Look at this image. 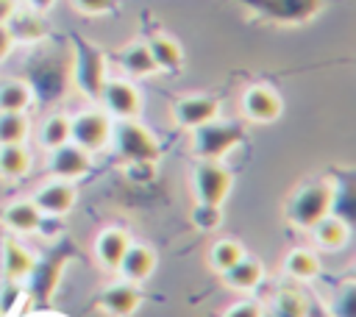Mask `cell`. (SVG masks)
<instances>
[{"label":"cell","instance_id":"obj_1","mask_svg":"<svg viewBox=\"0 0 356 317\" xmlns=\"http://www.w3.org/2000/svg\"><path fill=\"white\" fill-rule=\"evenodd\" d=\"M70 75H72V83L75 89L89 97V100H97L100 97V89L108 78V58L106 53L83 39V36H72V64H70Z\"/></svg>","mask_w":356,"mask_h":317},{"label":"cell","instance_id":"obj_2","mask_svg":"<svg viewBox=\"0 0 356 317\" xmlns=\"http://www.w3.org/2000/svg\"><path fill=\"white\" fill-rule=\"evenodd\" d=\"M284 214L295 228H306L309 231L317 220L331 214V181L317 178V181L300 184L289 195V200L284 206Z\"/></svg>","mask_w":356,"mask_h":317},{"label":"cell","instance_id":"obj_3","mask_svg":"<svg viewBox=\"0 0 356 317\" xmlns=\"http://www.w3.org/2000/svg\"><path fill=\"white\" fill-rule=\"evenodd\" d=\"M242 8H248L256 19L270 22V25H281V28H298L312 22L325 0H236Z\"/></svg>","mask_w":356,"mask_h":317},{"label":"cell","instance_id":"obj_4","mask_svg":"<svg viewBox=\"0 0 356 317\" xmlns=\"http://www.w3.org/2000/svg\"><path fill=\"white\" fill-rule=\"evenodd\" d=\"M245 142V128L239 122L231 120H209L203 125H197L192 131V150L197 158H209V161H220L225 158L234 147H239Z\"/></svg>","mask_w":356,"mask_h":317},{"label":"cell","instance_id":"obj_5","mask_svg":"<svg viewBox=\"0 0 356 317\" xmlns=\"http://www.w3.org/2000/svg\"><path fill=\"white\" fill-rule=\"evenodd\" d=\"M28 70L31 72H28L25 83L31 86L33 95H39L42 100H56V97L64 95V89H67V72H70V64H67L64 56L44 50V53H39V56L31 58Z\"/></svg>","mask_w":356,"mask_h":317},{"label":"cell","instance_id":"obj_6","mask_svg":"<svg viewBox=\"0 0 356 317\" xmlns=\"http://www.w3.org/2000/svg\"><path fill=\"white\" fill-rule=\"evenodd\" d=\"M111 142H114L117 153L128 164H136V161L156 164L159 161V142H156V136L145 125H139L136 120H117L111 125Z\"/></svg>","mask_w":356,"mask_h":317},{"label":"cell","instance_id":"obj_7","mask_svg":"<svg viewBox=\"0 0 356 317\" xmlns=\"http://www.w3.org/2000/svg\"><path fill=\"white\" fill-rule=\"evenodd\" d=\"M111 117L103 108H86L70 117V142L86 153H97L111 142Z\"/></svg>","mask_w":356,"mask_h":317},{"label":"cell","instance_id":"obj_8","mask_svg":"<svg viewBox=\"0 0 356 317\" xmlns=\"http://www.w3.org/2000/svg\"><path fill=\"white\" fill-rule=\"evenodd\" d=\"M234 186V175L222 161H209L200 158L197 167L192 170V189L197 203H217L222 206V200L228 197Z\"/></svg>","mask_w":356,"mask_h":317},{"label":"cell","instance_id":"obj_9","mask_svg":"<svg viewBox=\"0 0 356 317\" xmlns=\"http://www.w3.org/2000/svg\"><path fill=\"white\" fill-rule=\"evenodd\" d=\"M97 100L111 120H136L142 108L139 89L125 78H106Z\"/></svg>","mask_w":356,"mask_h":317},{"label":"cell","instance_id":"obj_10","mask_svg":"<svg viewBox=\"0 0 356 317\" xmlns=\"http://www.w3.org/2000/svg\"><path fill=\"white\" fill-rule=\"evenodd\" d=\"M239 108H242L245 120L259 122V125H267V122H275V120L281 117L284 103H281V95H278L273 86H267V83H253V86H248V89L242 92Z\"/></svg>","mask_w":356,"mask_h":317},{"label":"cell","instance_id":"obj_11","mask_svg":"<svg viewBox=\"0 0 356 317\" xmlns=\"http://www.w3.org/2000/svg\"><path fill=\"white\" fill-rule=\"evenodd\" d=\"M170 114H172V122L178 128L195 131L197 125L220 117V100L211 95H186V97H178L172 103Z\"/></svg>","mask_w":356,"mask_h":317},{"label":"cell","instance_id":"obj_12","mask_svg":"<svg viewBox=\"0 0 356 317\" xmlns=\"http://www.w3.org/2000/svg\"><path fill=\"white\" fill-rule=\"evenodd\" d=\"M89 167H92V153H86L75 142H64V145L53 147L50 150V158H47L50 175L53 178H61V181H75V178L86 175Z\"/></svg>","mask_w":356,"mask_h":317},{"label":"cell","instance_id":"obj_13","mask_svg":"<svg viewBox=\"0 0 356 317\" xmlns=\"http://www.w3.org/2000/svg\"><path fill=\"white\" fill-rule=\"evenodd\" d=\"M142 295H139V286L134 281H117L111 286H106L100 295H97V309L108 317H128L136 311Z\"/></svg>","mask_w":356,"mask_h":317},{"label":"cell","instance_id":"obj_14","mask_svg":"<svg viewBox=\"0 0 356 317\" xmlns=\"http://www.w3.org/2000/svg\"><path fill=\"white\" fill-rule=\"evenodd\" d=\"M14 44H42L47 39V22H44V14L33 11V8H14V14L8 17L6 22Z\"/></svg>","mask_w":356,"mask_h":317},{"label":"cell","instance_id":"obj_15","mask_svg":"<svg viewBox=\"0 0 356 317\" xmlns=\"http://www.w3.org/2000/svg\"><path fill=\"white\" fill-rule=\"evenodd\" d=\"M31 200L36 203V209H39L42 214L61 217V214H67V211L75 206V186H72L70 181L56 178V181H50V184H44V186H39V189L33 192V197H31Z\"/></svg>","mask_w":356,"mask_h":317},{"label":"cell","instance_id":"obj_16","mask_svg":"<svg viewBox=\"0 0 356 317\" xmlns=\"http://www.w3.org/2000/svg\"><path fill=\"white\" fill-rule=\"evenodd\" d=\"M153 267H156V253L147 245H136V242H128V247H125V253L117 264L120 275L125 281H134V284L145 281L153 273Z\"/></svg>","mask_w":356,"mask_h":317},{"label":"cell","instance_id":"obj_17","mask_svg":"<svg viewBox=\"0 0 356 317\" xmlns=\"http://www.w3.org/2000/svg\"><path fill=\"white\" fill-rule=\"evenodd\" d=\"M145 44H147L150 58L159 72H178L184 67V50L178 44V39H172L167 33H153Z\"/></svg>","mask_w":356,"mask_h":317},{"label":"cell","instance_id":"obj_18","mask_svg":"<svg viewBox=\"0 0 356 317\" xmlns=\"http://www.w3.org/2000/svg\"><path fill=\"white\" fill-rule=\"evenodd\" d=\"M128 234L122 228H106L100 231V236L95 239V259L100 261V267L106 270H117L125 247H128Z\"/></svg>","mask_w":356,"mask_h":317},{"label":"cell","instance_id":"obj_19","mask_svg":"<svg viewBox=\"0 0 356 317\" xmlns=\"http://www.w3.org/2000/svg\"><path fill=\"white\" fill-rule=\"evenodd\" d=\"M222 275V281L231 286V289H236V292H250V289H256L259 284H261V275H264V270H261V261L259 259H253V256H242L239 261H234L225 273H220Z\"/></svg>","mask_w":356,"mask_h":317},{"label":"cell","instance_id":"obj_20","mask_svg":"<svg viewBox=\"0 0 356 317\" xmlns=\"http://www.w3.org/2000/svg\"><path fill=\"white\" fill-rule=\"evenodd\" d=\"M42 217L44 214L36 209L33 200H14L3 211V222L11 231H17V234H33V231H39L42 228Z\"/></svg>","mask_w":356,"mask_h":317},{"label":"cell","instance_id":"obj_21","mask_svg":"<svg viewBox=\"0 0 356 317\" xmlns=\"http://www.w3.org/2000/svg\"><path fill=\"white\" fill-rule=\"evenodd\" d=\"M309 231L314 234V242H317V247H323V250H342L345 242H348V234H350L348 222H345L342 217H337V214H325V217L317 220Z\"/></svg>","mask_w":356,"mask_h":317},{"label":"cell","instance_id":"obj_22","mask_svg":"<svg viewBox=\"0 0 356 317\" xmlns=\"http://www.w3.org/2000/svg\"><path fill=\"white\" fill-rule=\"evenodd\" d=\"M33 270V256L17 242V239H3V275L8 284H19L28 278Z\"/></svg>","mask_w":356,"mask_h":317},{"label":"cell","instance_id":"obj_23","mask_svg":"<svg viewBox=\"0 0 356 317\" xmlns=\"http://www.w3.org/2000/svg\"><path fill=\"white\" fill-rule=\"evenodd\" d=\"M61 264H64V250H58V253H50L44 261H33V270H31V289H33V295L39 298V300H47L50 298V292H53V286H56V278H58V273H61Z\"/></svg>","mask_w":356,"mask_h":317},{"label":"cell","instance_id":"obj_24","mask_svg":"<svg viewBox=\"0 0 356 317\" xmlns=\"http://www.w3.org/2000/svg\"><path fill=\"white\" fill-rule=\"evenodd\" d=\"M117 64H120V67L125 70V75H131V78H147V75L159 72L145 42H128V44L117 53Z\"/></svg>","mask_w":356,"mask_h":317},{"label":"cell","instance_id":"obj_25","mask_svg":"<svg viewBox=\"0 0 356 317\" xmlns=\"http://www.w3.org/2000/svg\"><path fill=\"white\" fill-rule=\"evenodd\" d=\"M31 170V150L22 145H0V175L14 181L28 175Z\"/></svg>","mask_w":356,"mask_h":317},{"label":"cell","instance_id":"obj_26","mask_svg":"<svg viewBox=\"0 0 356 317\" xmlns=\"http://www.w3.org/2000/svg\"><path fill=\"white\" fill-rule=\"evenodd\" d=\"M33 103V92L25 78H6L0 81V111H25Z\"/></svg>","mask_w":356,"mask_h":317},{"label":"cell","instance_id":"obj_27","mask_svg":"<svg viewBox=\"0 0 356 317\" xmlns=\"http://www.w3.org/2000/svg\"><path fill=\"white\" fill-rule=\"evenodd\" d=\"M284 273L298 278V281H312L320 273V261H317V256L312 250H300L298 247V250H289L284 256Z\"/></svg>","mask_w":356,"mask_h":317},{"label":"cell","instance_id":"obj_28","mask_svg":"<svg viewBox=\"0 0 356 317\" xmlns=\"http://www.w3.org/2000/svg\"><path fill=\"white\" fill-rule=\"evenodd\" d=\"M31 133L25 111H0V145H22Z\"/></svg>","mask_w":356,"mask_h":317},{"label":"cell","instance_id":"obj_29","mask_svg":"<svg viewBox=\"0 0 356 317\" xmlns=\"http://www.w3.org/2000/svg\"><path fill=\"white\" fill-rule=\"evenodd\" d=\"M39 145L53 150L64 142H70V117L67 114H50L42 125H39Z\"/></svg>","mask_w":356,"mask_h":317},{"label":"cell","instance_id":"obj_30","mask_svg":"<svg viewBox=\"0 0 356 317\" xmlns=\"http://www.w3.org/2000/svg\"><path fill=\"white\" fill-rule=\"evenodd\" d=\"M242 256H245V250H242V245L236 239H217L211 245V250H209V264H211L214 273H225Z\"/></svg>","mask_w":356,"mask_h":317},{"label":"cell","instance_id":"obj_31","mask_svg":"<svg viewBox=\"0 0 356 317\" xmlns=\"http://www.w3.org/2000/svg\"><path fill=\"white\" fill-rule=\"evenodd\" d=\"M261 317H306V303L298 292L284 289L275 295L273 306L267 311H261Z\"/></svg>","mask_w":356,"mask_h":317},{"label":"cell","instance_id":"obj_32","mask_svg":"<svg viewBox=\"0 0 356 317\" xmlns=\"http://www.w3.org/2000/svg\"><path fill=\"white\" fill-rule=\"evenodd\" d=\"M222 222V206L217 203H195L192 209V225L200 231H214Z\"/></svg>","mask_w":356,"mask_h":317},{"label":"cell","instance_id":"obj_33","mask_svg":"<svg viewBox=\"0 0 356 317\" xmlns=\"http://www.w3.org/2000/svg\"><path fill=\"white\" fill-rule=\"evenodd\" d=\"M353 309H356V298H353V284H345L339 295H334V303H331V314L334 317H353Z\"/></svg>","mask_w":356,"mask_h":317},{"label":"cell","instance_id":"obj_34","mask_svg":"<svg viewBox=\"0 0 356 317\" xmlns=\"http://www.w3.org/2000/svg\"><path fill=\"white\" fill-rule=\"evenodd\" d=\"M72 6L86 17H103L117 8V0H72Z\"/></svg>","mask_w":356,"mask_h":317},{"label":"cell","instance_id":"obj_35","mask_svg":"<svg viewBox=\"0 0 356 317\" xmlns=\"http://www.w3.org/2000/svg\"><path fill=\"white\" fill-rule=\"evenodd\" d=\"M261 306L256 303V300H239V303H234L222 317H261Z\"/></svg>","mask_w":356,"mask_h":317},{"label":"cell","instance_id":"obj_36","mask_svg":"<svg viewBox=\"0 0 356 317\" xmlns=\"http://www.w3.org/2000/svg\"><path fill=\"white\" fill-rule=\"evenodd\" d=\"M11 50H14V39H11L8 28H6V25H0V61H6Z\"/></svg>","mask_w":356,"mask_h":317},{"label":"cell","instance_id":"obj_37","mask_svg":"<svg viewBox=\"0 0 356 317\" xmlns=\"http://www.w3.org/2000/svg\"><path fill=\"white\" fill-rule=\"evenodd\" d=\"M14 8H17V0H0V25L8 22V17L14 14Z\"/></svg>","mask_w":356,"mask_h":317},{"label":"cell","instance_id":"obj_38","mask_svg":"<svg viewBox=\"0 0 356 317\" xmlns=\"http://www.w3.org/2000/svg\"><path fill=\"white\" fill-rule=\"evenodd\" d=\"M25 6L33 8V11H39V14H47L56 6V0H25Z\"/></svg>","mask_w":356,"mask_h":317},{"label":"cell","instance_id":"obj_39","mask_svg":"<svg viewBox=\"0 0 356 317\" xmlns=\"http://www.w3.org/2000/svg\"><path fill=\"white\" fill-rule=\"evenodd\" d=\"M0 317H3V311H0Z\"/></svg>","mask_w":356,"mask_h":317}]
</instances>
